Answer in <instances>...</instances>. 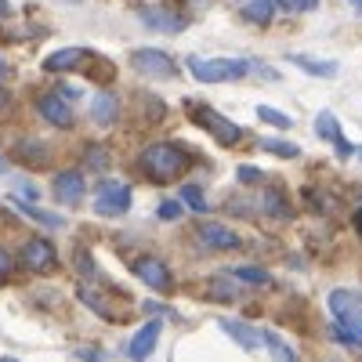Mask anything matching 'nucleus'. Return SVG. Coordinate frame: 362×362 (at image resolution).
<instances>
[{
    "instance_id": "obj_11",
    "label": "nucleus",
    "mask_w": 362,
    "mask_h": 362,
    "mask_svg": "<svg viewBox=\"0 0 362 362\" xmlns=\"http://www.w3.org/2000/svg\"><path fill=\"white\" fill-rule=\"evenodd\" d=\"M196 239H199V247L203 250H239L243 247V239H239V232L235 228H228V225H221V221H199L196 225Z\"/></svg>"
},
{
    "instance_id": "obj_12",
    "label": "nucleus",
    "mask_w": 362,
    "mask_h": 362,
    "mask_svg": "<svg viewBox=\"0 0 362 362\" xmlns=\"http://www.w3.org/2000/svg\"><path fill=\"white\" fill-rule=\"evenodd\" d=\"M51 192H54V199L62 206H76V203H83L87 181H83L80 170H58L54 181H51Z\"/></svg>"
},
{
    "instance_id": "obj_32",
    "label": "nucleus",
    "mask_w": 362,
    "mask_h": 362,
    "mask_svg": "<svg viewBox=\"0 0 362 362\" xmlns=\"http://www.w3.org/2000/svg\"><path fill=\"white\" fill-rule=\"evenodd\" d=\"M76 272L83 279H98V268H95V261H90L87 250H76Z\"/></svg>"
},
{
    "instance_id": "obj_44",
    "label": "nucleus",
    "mask_w": 362,
    "mask_h": 362,
    "mask_svg": "<svg viewBox=\"0 0 362 362\" xmlns=\"http://www.w3.org/2000/svg\"><path fill=\"white\" fill-rule=\"evenodd\" d=\"M4 362H15V358H4Z\"/></svg>"
},
{
    "instance_id": "obj_43",
    "label": "nucleus",
    "mask_w": 362,
    "mask_h": 362,
    "mask_svg": "<svg viewBox=\"0 0 362 362\" xmlns=\"http://www.w3.org/2000/svg\"><path fill=\"white\" fill-rule=\"evenodd\" d=\"M355 156H358V160H362V148H355Z\"/></svg>"
},
{
    "instance_id": "obj_2",
    "label": "nucleus",
    "mask_w": 362,
    "mask_h": 362,
    "mask_svg": "<svg viewBox=\"0 0 362 362\" xmlns=\"http://www.w3.org/2000/svg\"><path fill=\"white\" fill-rule=\"evenodd\" d=\"M189 69L199 83H232L250 76L257 66L247 58H189Z\"/></svg>"
},
{
    "instance_id": "obj_38",
    "label": "nucleus",
    "mask_w": 362,
    "mask_h": 362,
    "mask_svg": "<svg viewBox=\"0 0 362 362\" xmlns=\"http://www.w3.org/2000/svg\"><path fill=\"white\" fill-rule=\"evenodd\" d=\"M11 73H15V69H11V66H8V62H4V58H0V83H4V80H8V76H11Z\"/></svg>"
},
{
    "instance_id": "obj_1",
    "label": "nucleus",
    "mask_w": 362,
    "mask_h": 362,
    "mask_svg": "<svg viewBox=\"0 0 362 362\" xmlns=\"http://www.w3.org/2000/svg\"><path fill=\"white\" fill-rule=\"evenodd\" d=\"M189 167H192V153L174 145V141H153V145H145L141 156H138V170L153 181V185H167V181L181 177Z\"/></svg>"
},
{
    "instance_id": "obj_16",
    "label": "nucleus",
    "mask_w": 362,
    "mask_h": 362,
    "mask_svg": "<svg viewBox=\"0 0 362 362\" xmlns=\"http://www.w3.org/2000/svg\"><path fill=\"white\" fill-rule=\"evenodd\" d=\"M203 297L206 300H214V305H232V300H239V283L228 276H210L206 286H203Z\"/></svg>"
},
{
    "instance_id": "obj_27",
    "label": "nucleus",
    "mask_w": 362,
    "mask_h": 362,
    "mask_svg": "<svg viewBox=\"0 0 362 362\" xmlns=\"http://www.w3.org/2000/svg\"><path fill=\"white\" fill-rule=\"evenodd\" d=\"M181 203L189 210H196V214H206V196L199 185H181Z\"/></svg>"
},
{
    "instance_id": "obj_37",
    "label": "nucleus",
    "mask_w": 362,
    "mask_h": 362,
    "mask_svg": "<svg viewBox=\"0 0 362 362\" xmlns=\"http://www.w3.org/2000/svg\"><path fill=\"white\" fill-rule=\"evenodd\" d=\"M80 358H83V362H102V355H98V351H90V348H83Z\"/></svg>"
},
{
    "instance_id": "obj_22",
    "label": "nucleus",
    "mask_w": 362,
    "mask_h": 362,
    "mask_svg": "<svg viewBox=\"0 0 362 362\" xmlns=\"http://www.w3.org/2000/svg\"><path fill=\"white\" fill-rule=\"evenodd\" d=\"M261 344L276 355V362H297V351L276 334V329H261Z\"/></svg>"
},
{
    "instance_id": "obj_29",
    "label": "nucleus",
    "mask_w": 362,
    "mask_h": 362,
    "mask_svg": "<svg viewBox=\"0 0 362 362\" xmlns=\"http://www.w3.org/2000/svg\"><path fill=\"white\" fill-rule=\"evenodd\" d=\"M257 119H264V124H272V127H283V131L293 127V119L279 109H272V105H257Z\"/></svg>"
},
{
    "instance_id": "obj_15",
    "label": "nucleus",
    "mask_w": 362,
    "mask_h": 362,
    "mask_svg": "<svg viewBox=\"0 0 362 362\" xmlns=\"http://www.w3.org/2000/svg\"><path fill=\"white\" fill-rule=\"evenodd\" d=\"M315 134H319V138H326V141H334L341 160L355 156V145H351V141L341 134V127H337V116H334V112H319V116H315Z\"/></svg>"
},
{
    "instance_id": "obj_42",
    "label": "nucleus",
    "mask_w": 362,
    "mask_h": 362,
    "mask_svg": "<svg viewBox=\"0 0 362 362\" xmlns=\"http://www.w3.org/2000/svg\"><path fill=\"white\" fill-rule=\"evenodd\" d=\"M0 170H8V160H0Z\"/></svg>"
},
{
    "instance_id": "obj_34",
    "label": "nucleus",
    "mask_w": 362,
    "mask_h": 362,
    "mask_svg": "<svg viewBox=\"0 0 362 362\" xmlns=\"http://www.w3.org/2000/svg\"><path fill=\"white\" fill-rule=\"evenodd\" d=\"M235 177L243 181V185H254V181H264V174H261L257 167H239V170H235Z\"/></svg>"
},
{
    "instance_id": "obj_23",
    "label": "nucleus",
    "mask_w": 362,
    "mask_h": 362,
    "mask_svg": "<svg viewBox=\"0 0 362 362\" xmlns=\"http://www.w3.org/2000/svg\"><path fill=\"white\" fill-rule=\"evenodd\" d=\"M228 276L235 279V283H247V286H268L272 283V276L264 268H257V264H239V268H228Z\"/></svg>"
},
{
    "instance_id": "obj_18",
    "label": "nucleus",
    "mask_w": 362,
    "mask_h": 362,
    "mask_svg": "<svg viewBox=\"0 0 362 362\" xmlns=\"http://www.w3.org/2000/svg\"><path fill=\"white\" fill-rule=\"evenodd\" d=\"M116 116H119V98L112 95V90H102V95L90 98V119H95V124L112 127Z\"/></svg>"
},
{
    "instance_id": "obj_35",
    "label": "nucleus",
    "mask_w": 362,
    "mask_h": 362,
    "mask_svg": "<svg viewBox=\"0 0 362 362\" xmlns=\"http://www.w3.org/2000/svg\"><path fill=\"white\" fill-rule=\"evenodd\" d=\"M11 105H15V98H11V90H8L4 83H0V116H4V112H11Z\"/></svg>"
},
{
    "instance_id": "obj_31",
    "label": "nucleus",
    "mask_w": 362,
    "mask_h": 362,
    "mask_svg": "<svg viewBox=\"0 0 362 362\" xmlns=\"http://www.w3.org/2000/svg\"><path fill=\"white\" fill-rule=\"evenodd\" d=\"M15 272H18V261L11 257L8 247H0V283H11V279H15Z\"/></svg>"
},
{
    "instance_id": "obj_20",
    "label": "nucleus",
    "mask_w": 362,
    "mask_h": 362,
    "mask_svg": "<svg viewBox=\"0 0 362 362\" xmlns=\"http://www.w3.org/2000/svg\"><path fill=\"white\" fill-rule=\"evenodd\" d=\"M138 15H141L145 25L163 29V33H181V29H185V18H174V15H167L163 8H141Z\"/></svg>"
},
{
    "instance_id": "obj_24",
    "label": "nucleus",
    "mask_w": 362,
    "mask_h": 362,
    "mask_svg": "<svg viewBox=\"0 0 362 362\" xmlns=\"http://www.w3.org/2000/svg\"><path fill=\"white\" fill-rule=\"evenodd\" d=\"M272 15H276V0H247V4H243V18H247V22L268 25Z\"/></svg>"
},
{
    "instance_id": "obj_17",
    "label": "nucleus",
    "mask_w": 362,
    "mask_h": 362,
    "mask_svg": "<svg viewBox=\"0 0 362 362\" xmlns=\"http://www.w3.org/2000/svg\"><path fill=\"white\" fill-rule=\"evenodd\" d=\"M261 210H264L268 218H276V221H290V218H293V206H290V199H286V192H283L279 185H268V189H264Z\"/></svg>"
},
{
    "instance_id": "obj_30",
    "label": "nucleus",
    "mask_w": 362,
    "mask_h": 362,
    "mask_svg": "<svg viewBox=\"0 0 362 362\" xmlns=\"http://www.w3.org/2000/svg\"><path fill=\"white\" fill-rule=\"evenodd\" d=\"M305 203L315 210V214H329V210H334V199H329L326 192H319V189H305Z\"/></svg>"
},
{
    "instance_id": "obj_3",
    "label": "nucleus",
    "mask_w": 362,
    "mask_h": 362,
    "mask_svg": "<svg viewBox=\"0 0 362 362\" xmlns=\"http://www.w3.org/2000/svg\"><path fill=\"white\" fill-rule=\"evenodd\" d=\"M189 109V116H192V124L196 127H203L206 134H214L218 138V145H239L243 141V127L239 124H232L228 116H221L218 109H210V105H185Z\"/></svg>"
},
{
    "instance_id": "obj_13",
    "label": "nucleus",
    "mask_w": 362,
    "mask_h": 362,
    "mask_svg": "<svg viewBox=\"0 0 362 362\" xmlns=\"http://www.w3.org/2000/svg\"><path fill=\"white\" fill-rule=\"evenodd\" d=\"M87 62H95V54L87 47H62V51H51L44 58V73H73V69H83Z\"/></svg>"
},
{
    "instance_id": "obj_28",
    "label": "nucleus",
    "mask_w": 362,
    "mask_h": 362,
    "mask_svg": "<svg viewBox=\"0 0 362 362\" xmlns=\"http://www.w3.org/2000/svg\"><path fill=\"white\" fill-rule=\"evenodd\" d=\"M83 163H87L90 170H105V167H109V148H105V145H87V148H83Z\"/></svg>"
},
{
    "instance_id": "obj_21",
    "label": "nucleus",
    "mask_w": 362,
    "mask_h": 362,
    "mask_svg": "<svg viewBox=\"0 0 362 362\" xmlns=\"http://www.w3.org/2000/svg\"><path fill=\"white\" fill-rule=\"evenodd\" d=\"M290 62L293 66H300L308 76H322V80H334L337 76V62H322V58H308V54H290Z\"/></svg>"
},
{
    "instance_id": "obj_26",
    "label": "nucleus",
    "mask_w": 362,
    "mask_h": 362,
    "mask_svg": "<svg viewBox=\"0 0 362 362\" xmlns=\"http://www.w3.org/2000/svg\"><path fill=\"white\" fill-rule=\"evenodd\" d=\"M261 148H264V153H276V156H283V160L300 156V148H297L293 141H279V138H261Z\"/></svg>"
},
{
    "instance_id": "obj_10",
    "label": "nucleus",
    "mask_w": 362,
    "mask_h": 362,
    "mask_svg": "<svg viewBox=\"0 0 362 362\" xmlns=\"http://www.w3.org/2000/svg\"><path fill=\"white\" fill-rule=\"evenodd\" d=\"M11 163L18 167H29V170H44L51 167V145L40 141V138H15L11 148H8Z\"/></svg>"
},
{
    "instance_id": "obj_25",
    "label": "nucleus",
    "mask_w": 362,
    "mask_h": 362,
    "mask_svg": "<svg viewBox=\"0 0 362 362\" xmlns=\"http://www.w3.org/2000/svg\"><path fill=\"white\" fill-rule=\"evenodd\" d=\"M15 210H22V214H29L33 221H40V225H47V228H62L66 221L58 218V214H47V210H37V206H29L25 199H15Z\"/></svg>"
},
{
    "instance_id": "obj_40",
    "label": "nucleus",
    "mask_w": 362,
    "mask_h": 362,
    "mask_svg": "<svg viewBox=\"0 0 362 362\" xmlns=\"http://www.w3.org/2000/svg\"><path fill=\"white\" fill-rule=\"evenodd\" d=\"M11 15V4H8V0H0V18H8Z\"/></svg>"
},
{
    "instance_id": "obj_41",
    "label": "nucleus",
    "mask_w": 362,
    "mask_h": 362,
    "mask_svg": "<svg viewBox=\"0 0 362 362\" xmlns=\"http://www.w3.org/2000/svg\"><path fill=\"white\" fill-rule=\"evenodd\" d=\"M348 4H351L355 11H362V0H348Z\"/></svg>"
},
{
    "instance_id": "obj_39",
    "label": "nucleus",
    "mask_w": 362,
    "mask_h": 362,
    "mask_svg": "<svg viewBox=\"0 0 362 362\" xmlns=\"http://www.w3.org/2000/svg\"><path fill=\"white\" fill-rule=\"evenodd\" d=\"M351 221H355V232H358V235H362V206H358V210H355V218H351Z\"/></svg>"
},
{
    "instance_id": "obj_6",
    "label": "nucleus",
    "mask_w": 362,
    "mask_h": 362,
    "mask_svg": "<svg viewBox=\"0 0 362 362\" xmlns=\"http://www.w3.org/2000/svg\"><path fill=\"white\" fill-rule=\"evenodd\" d=\"M131 69L141 73V76H153V80H174L177 76V66L174 58L160 47H138L131 51Z\"/></svg>"
},
{
    "instance_id": "obj_4",
    "label": "nucleus",
    "mask_w": 362,
    "mask_h": 362,
    "mask_svg": "<svg viewBox=\"0 0 362 362\" xmlns=\"http://www.w3.org/2000/svg\"><path fill=\"white\" fill-rule=\"evenodd\" d=\"M18 268L29 272V276H51V272L58 268V250L51 239L44 235H29L22 250H18Z\"/></svg>"
},
{
    "instance_id": "obj_33",
    "label": "nucleus",
    "mask_w": 362,
    "mask_h": 362,
    "mask_svg": "<svg viewBox=\"0 0 362 362\" xmlns=\"http://www.w3.org/2000/svg\"><path fill=\"white\" fill-rule=\"evenodd\" d=\"M156 218H160V221H177V218H181V203H177V199H163V203L156 206Z\"/></svg>"
},
{
    "instance_id": "obj_7",
    "label": "nucleus",
    "mask_w": 362,
    "mask_h": 362,
    "mask_svg": "<svg viewBox=\"0 0 362 362\" xmlns=\"http://www.w3.org/2000/svg\"><path fill=\"white\" fill-rule=\"evenodd\" d=\"M131 210V185H124V181H102L98 192H95V214L102 218H124Z\"/></svg>"
},
{
    "instance_id": "obj_9",
    "label": "nucleus",
    "mask_w": 362,
    "mask_h": 362,
    "mask_svg": "<svg viewBox=\"0 0 362 362\" xmlns=\"http://www.w3.org/2000/svg\"><path fill=\"white\" fill-rule=\"evenodd\" d=\"M33 105H37V112L47 119L51 127H58V131H73V124H76V116H73V105L58 95V90H40V95L33 98Z\"/></svg>"
},
{
    "instance_id": "obj_8",
    "label": "nucleus",
    "mask_w": 362,
    "mask_h": 362,
    "mask_svg": "<svg viewBox=\"0 0 362 362\" xmlns=\"http://www.w3.org/2000/svg\"><path fill=\"white\" fill-rule=\"evenodd\" d=\"M134 276L148 286V290H156V293H170L174 290V276H170V268H167V261H160L156 254H141V257H134Z\"/></svg>"
},
{
    "instance_id": "obj_36",
    "label": "nucleus",
    "mask_w": 362,
    "mask_h": 362,
    "mask_svg": "<svg viewBox=\"0 0 362 362\" xmlns=\"http://www.w3.org/2000/svg\"><path fill=\"white\" fill-rule=\"evenodd\" d=\"M18 192H22V199H37V196H40L33 185H29V181H18Z\"/></svg>"
},
{
    "instance_id": "obj_19",
    "label": "nucleus",
    "mask_w": 362,
    "mask_h": 362,
    "mask_svg": "<svg viewBox=\"0 0 362 362\" xmlns=\"http://www.w3.org/2000/svg\"><path fill=\"white\" fill-rule=\"evenodd\" d=\"M218 326L225 329V334H228L239 348H247V351H254V348L261 344V329H254L250 322H239V319H221Z\"/></svg>"
},
{
    "instance_id": "obj_5",
    "label": "nucleus",
    "mask_w": 362,
    "mask_h": 362,
    "mask_svg": "<svg viewBox=\"0 0 362 362\" xmlns=\"http://www.w3.org/2000/svg\"><path fill=\"white\" fill-rule=\"evenodd\" d=\"M329 312H334L337 326L348 329L355 344L362 348V297L355 290H334L329 293Z\"/></svg>"
},
{
    "instance_id": "obj_14",
    "label": "nucleus",
    "mask_w": 362,
    "mask_h": 362,
    "mask_svg": "<svg viewBox=\"0 0 362 362\" xmlns=\"http://www.w3.org/2000/svg\"><path fill=\"white\" fill-rule=\"evenodd\" d=\"M160 329H163V322L160 319H148L138 334L127 341V355H131V362H145L148 355L156 351V344H160Z\"/></svg>"
}]
</instances>
